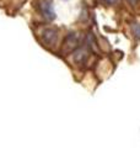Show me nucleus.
Segmentation results:
<instances>
[{
  "label": "nucleus",
  "instance_id": "f257e3e1",
  "mask_svg": "<svg viewBox=\"0 0 140 148\" xmlns=\"http://www.w3.org/2000/svg\"><path fill=\"white\" fill-rule=\"evenodd\" d=\"M58 37H59V32L58 29H55V27H46L39 34L41 42L46 47H53V46L57 45Z\"/></svg>",
  "mask_w": 140,
  "mask_h": 148
},
{
  "label": "nucleus",
  "instance_id": "7ed1b4c3",
  "mask_svg": "<svg viewBox=\"0 0 140 148\" xmlns=\"http://www.w3.org/2000/svg\"><path fill=\"white\" fill-rule=\"evenodd\" d=\"M64 45H65V47H67V51L75 49L79 45V36L76 34H69L67 37H65Z\"/></svg>",
  "mask_w": 140,
  "mask_h": 148
},
{
  "label": "nucleus",
  "instance_id": "39448f33",
  "mask_svg": "<svg viewBox=\"0 0 140 148\" xmlns=\"http://www.w3.org/2000/svg\"><path fill=\"white\" fill-rule=\"evenodd\" d=\"M120 0H100V3L103 4V5H106V6H114Z\"/></svg>",
  "mask_w": 140,
  "mask_h": 148
},
{
  "label": "nucleus",
  "instance_id": "20e7f679",
  "mask_svg": "<svg viewBox=\"0 0 140 148\" xmlns=\"http://www.w3.org/2000/svg\"><path fill=\"white\" fill-rule=\"evenodd\" d=\"M132 32L137 40H140V22H133L132 24Z\"/></svg>",
  "mask_w": 140,
  "mask_h": 148
},
{
  "label": "nucleus",
  "instance_id": "423d86ee",
  "mask_svg": "<svg viewBox=\"0 0 140 148\" xmlns=\"http://www.w3.org/2000/svg\"><path fill=\"white\" fill-rule=\"evenodd\" d=\"M127 1L129 3V5H132V6H137V4L140 1V0H127Z\"/></svg>",
  "mask_w": 140,
  "mask_h": 148
},
{
  "label": "nucleus",
  "instance_id": "f03ea898",
  "mask_svg": "<svg viewBox=\"0 0 140 148\" xmlns=\"http://www.w3.org/2000/svg\"><path fill=\"white\" fill-rule=\"evenodd\" d=\"M37 10L42 15V17L47 21H53L55 18V11L53 8L52 0H38L36 3Z\"/></svg>",
  "mask_w": 140,
  "mask_h": 148
}]
</instances>
